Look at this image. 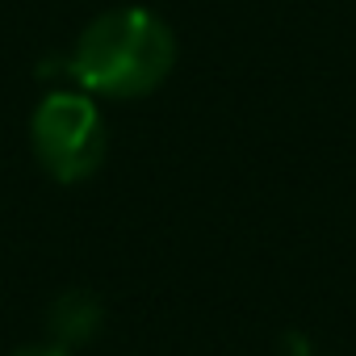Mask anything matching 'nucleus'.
Returning a JSON list of instances; mask_svg holds the SVG:
<instances>
[{"label":"nucleus","mask_w":356,"mask_h":356,"mask_svg":"<svg viewBox=\"0 0 356 356\" xmlns=\"http://www.w3.org/2000/svg\"><path fill=\"white\" fill-rule=\"evenodd\" d=\"M38 163L63 185L88 181L105 159V118L88 92H51L30 122Z\"/></svg>","instance_id":"obj_2"},{"label":"nucleus","mask_w":356,"mask_h":356,"mask_svg":"<svg viewBox=\"0 0 356 356\" xmlns=\"http://www.w3.org/2000/svg\"><path fill=\"white\" fill-rule=\"evenodd\" d=\"M101 318H105L101 302L92 293H84V289H72V293H63L51 306V335H55L59 348H72V343L92 339L97 327H101Z\"/></svg>","instance_id":"obj_3"},{"label":"nucleus","mask_w":356,"mask_h":356,"mask_svg":"<svg viewBox=\"0 0 356 356\" xmlns=\"http://www.w3.org/2000/svg\"><path fill=\"white\" fill-rule=\"evenodd\" d=\"M176 63V38L151 9H109L80 34L72 51V76L88 97H147Z\"/></svg>","instance_id":"obj_1"},{"label":"nucleus","mask_w":356,"mask_h":356,"mask_svg":"<svg viewBox=\"0 0 356 356\" xmlns=\"http://www.w3.org/2000/svg\"><path fill=\"white\" fill-rule=\"evenodd\" d=\"M13 356H67V348H59V343H30V348H17Z\"/></svg>","instance_id":"obj_4"}]
</instances>
